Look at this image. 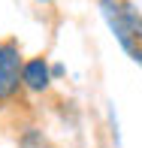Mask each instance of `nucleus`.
I'll use <instances>...</instances> for the list:
<instances>
[{
    "label": "nucleus",
    "instance_id": "nucleus-1",
    "mask_svg": "<svg viewBox=\"0 0 142 148\" xmlns=\"http://www.w3.org/2000/svg\"><path fill=\"white\" fill-rule=\"evenodd\" d=\"M21 51L15 42H0V100H9L21 85Z\"/></svg>",
    "mask_w": 142,
    "mask_h": 148
},
{
    "label": "nucleus",
    "instance_id": "nucleus-2",
    "mask_svg": "<svg viewBox=\"0 0 142 148\" xmlns=\"http://www.w3.org/2000/svg\"><path fill=\"white\" fill-rule=\"evenodd\" d=\"M51 82V73H49V64H45V58H33L24 64L21 70V85H27L30 91H45Z\"/></svg>",
    "mask_w": 142,
    "mask_h": 148
},
{
    "label": "nucleus",
    "instance_id": "nucleus-3",
    "mask_svg": "<svg viewBox=\"0 0 142 148\" xmlns=\"http://www.w3.org/2000/svg\"><path fill=\"white\" fill-rule=\"evenodd\" d=\"M39 3H45V0H39Z\"/></svg>",
    "mask_w": 142,
    "mask_h": 148
}]
</instances>
